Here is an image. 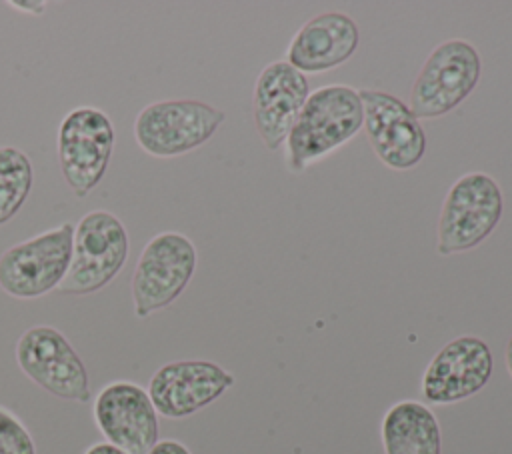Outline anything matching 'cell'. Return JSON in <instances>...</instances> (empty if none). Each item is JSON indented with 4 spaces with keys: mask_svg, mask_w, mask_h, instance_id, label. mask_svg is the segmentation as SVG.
<instances>
[{
    "mask_svg": "<svg viewBox=\"0 0 512 454\" xmlns=\"http://www.w3.org/2000/svg\"><path fill=\"white\" fill-rule=\"evenodd\" d=\"M362 124L364 108L356 88L328 84L312 90L284 142L286 168L292 174L304 172L354 138Z\"/></svg>",
    "mask_w": 512,
    "mask_h": 454,
    "instance_id": "1",
    "label": "cell"
},
{
    "mask_svg": "<svg viewBox=\"0 0 512 454\" xmlns=\"http://www.w3.org/2000/svg\"><path fill=\"white\" fill-rule=\"evenodd\" d=\"M502 212L504 196L490 174L474 170L458 176L440 208L436 252L450 256L476 248L498 226Z\"/></svg>",
    "mask_w": 512,
    "mask_h": 454,
    "instance_id": "2",
    "label": "cell"
},
{
    "mask_svg": "<svg viewBox=\"0 0 512 454\" xmlns=\"http://www.w3.org/2000/svg\"><path fill=\"white\" fill-rule=\"evenodd\" d=\"M130 240L120 218L108 210H90L74 224L72 260L56 288L66 296H86L106 288L124 268Z\"/></svg>",
    "mask_w": 512,
    "mask_h": 454,
    "instance_id": "3",
    "label": "cell"
},
{
    "mask_svg": "<svg viewBox=\"0 0 512 454\" xmlns=\"http://www.w3.org/2000/svg\"><path fill=\"white\" fill-rule=\"evenodd\" d=\"M224 118V110L204 100H158L136 114L134 138L146 154L174 158L206 144L222 126Z\"/></svg>",
    "mask_w": 512,
    "mask_h": 454,
    "instance_id": "4",
    "label": "cell"
},
{
    "mask_svg": "<svg viewBox=\"0 0 512 454\" xmlns=\"http://www.w3.org/2000/svg\"><path fill=\"white\" fill-rule=\"evenodd\" d=\"M74 222L66 220L8 246L0 256V290L18 300L40 298L60 286L72 260Z\"/></svg>",
    "mask_w": 512,
    "mask_h": 454,
    "instance_id": "5",
    "label": "cell"
},
{
    "mask_svg": "<svg viewBox=\"0 0 512 454\" xmlns=\"http://www.w3.org/2000/svg\"><path fill=\"white\" fill-rule=\"evenodd\" d=\"M198 264L194 242L182 232H158L142 248L132 272L136 318L168 308L190 284Z\"/></svg>",
    "mask_w": 512,
    "mask_h": 454,
    "instance_id": "6",
    "label": "cell"
},
{
    "mask_svg": "<svg viewBox=\"0 0 512 454\" xmlns=\"http://www.w3.org/2000/svg\"><path fill=\"white\" fill-rule=\"evenodd\" d=\"M116 144L106 112L94 106L72 108L56 134V156L64 182L74 196H88L104 178Z\"/></svg>",
    "mask_w": 512,
    "mask_h": 454,
    "instance_id": "7",
    "label": "cell"
},
{
    "mask_svg": "<svg viewBox=\"0 0 512 454\" xmlns=\"http://www.w3.org/2000/svg\"><path fill=\"white\" fill-rule=\"evenodd\" d=\"M480 72V54L472 42L444 40L422 64L410 90L408 108L418 120L444 116L472 94Z\"/></svg>",
    "mask_w": 512,
    "mask_h": 454,
    "instance_id": "8",
    "label": "cell"
},
{
    "mask_svg": "<svg viewBox=\"0 0 512 454\" xmlns=\"http://www.w3.org/2000/svg\"><path fill=\"white\" fill-rule=\"evenodd\" d=\"M18 368L48 394L68 402H88L90 378L84 360L54 326L26 328L14 346Z\"/></svg>",
    "mask_w": 512,
    "mask_h": 454,
    "instance_id": "9",
    "label": "cell"
},
{
    "mask_svg": "<svg viewBox=\"0 0 512 454\" xmlns=\"http://www.w3.org/2000/svg\"><path fill=\"white\" fill-rule=\"evenodd\" d=\"M364 124L368 142L382 164L392 170L414 168L426 152V132L408 104L384 90L362 88Z\"/></svg>",
    "mask_w": 512,
    "mask_h": 454,
    "instance_id": "10",
    "label": "cell"
},
{
    "mask_svg": "<svg viewBox=\"0 0 512 454\" xmlns=\"http://www.w3.org/2000/svg\"><path fill=\"white\" fill-rule=\"evenodd\" d=\"M234 386V374L210 360H176L148 380V396L164 418H188Z\"/></svg>",
    "mask_w": 512,
    "mask_h": 454,
    "instance_id": "11",
    "label": "cell"
},
{
    "mask_svg": "<svg viewBox=\"0 0 512 454\" xmlns=\"http://www.w3.org/2000/svg\"><path fill=\"white\" fill-rule=\"evenodd\" d=\"M494 356L480 336H458L446 342L422 374V394L428 404H456L478 394L490 380Z\"/></svg>",
    "mask_w": 512,
    "mask_h": 454,
    "instance_id": "12",
    "label": "cell"
},
{
    "mask_svg": "<svg viewBox=\"0 0 512 454\" xmlns=\"http://www.w3.org/2000/svg\"><path fill=\"white\" fill-rule=\"evenodd\" d=\"M92 414L104 442L126 454H146L158 442V412L136 382L106 384L96 394Z\"/></svg>",
    "mask_w": 512,
    "mask_h": 454,
    "instance_id": "13",
    "label": "cell"
},
{
    "mask_svg": "<svg viewBox=\"0 0 512 454\" xmlns=\"http://www.w3.org/2000/svg\"><path fill=\"white\" fill-rule=\"evenodd\" d=\"M308 96V78L286 60H274L260 70L252 92V116L268 150H278L286 142Z\"/></svg>",
    "mask_w": 512,
    "mask_h": 454,
    "instance_id": "14",
    "label": "cell"
},
{
    "mask_svg": "<svg viewBox=\"0 0 512 454\" xmlns=\"http://www.w3.org/2000/svg\"><path fill=\"white\" fill-rule=\"evenodd\" d=\"M360 44L356 22L344 12H322L300 26L286 48V62L302 74H316L344 64Z\"/></svg>",
    "mask_w": 512,
    "mask_h": 454,
    "instance_id": "15",
    "label": "cell"
},
{
    "mask_svg": "<svg viewBox=\"0 0 512 454\" xmlns=\"http://www.w3.org/2000/svg\"><path fill=\"white\" fill-rule=\"evenodd\" d=\"M384 454H442V432L436 414L418 400L394 402L382 416Z\"/></svg>",
    "mask_w": 512,
    "mask_h": 454,
    "instance_id": "16",
    "label": "cell"
},
{
    "mask_svg": "<svg viewBox=\"0 0 512 454\" xmlns=\"http://www.w3.org/2000/svg\"><path fill=\"white\" fill-rule=\"evenodd\" d=\"M32 184L34 168L28 154L16 146H0V226L20 212Z\"/></svg>",
    "mask_w": 512,
    "mask_h": 454,
    "instance_id": "17",
    "label": "cell"
},
{
    "mask_svg": "<svg viewBox=\"0 0 512 454\" xmlns=\"http://www.w3.org/2000/svg\"><path fill=\"white\" fill-rule=\"evenodd\" d=\"M0 454H36V444L24 422L0 406Z\"/></svg>",
    "mask_w": 512,
    "mask_h": 454,
    "instance_id": "18",
    "label": "cell"
},
{
    "mask_svg": "<svg viewBox=\"0 0 512 454\" xmlns=\"http://www.w3.org/2000/svg\"><path fill=\"white\" fill-rule=\"evenodd\" d=\"M146 454H192V452L188 450L186 444L166 438V440H158Z\"/></svg>",
    "mask_w": 512,
    "mask_h": 454,
    "instance_id": "19",
    "label": "cell"
},
{
    "mask_svg": "<svg viewBox=\"0 0 512 454\" xmlns=\"http://www.w3.org/2000/svg\"><path fill=\"white\" fill-rule=\"evenodd\" d=\"M84 454H126L124 450L108 444V442H96L84 450Z\"/></svg>",
    "mask_w": 512,
    "mask_h": 454,
    "instance_id": "20",
    "label": "cell"
},
{
    "mask_svg": "<svg viewBox=\"0 0 512 454\" xmlns=\"http://www.w3.org/2000/svg\"><path fill=\"white\" fill-rule=\"evenodd\" d=\"M12 6L14 8H28L26 12H44V8H46V4L44 2H12Z\"/></svg>",
    "mask_w": 512,
    "mask_h": 454,
    "instance_id": "21",
    "label": "cell"
},
{
    "mask_svg": "<svg viewBox=\"0 0 512 454\" xmlns=\"http://www.w3.org/2000/svg\"><path fill=\"white\" fill-rule=\"evenodd\" d=\"M506 368H508V372L512 376V336H510V340L506 344Z\"/></svg>",
    "mask_w": 512,
    "mask_h": 454,
    "instance_id": "22",
    "label": "cell"
}]
</instances>
